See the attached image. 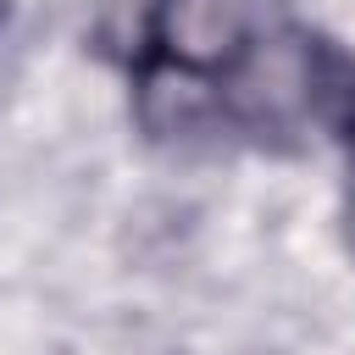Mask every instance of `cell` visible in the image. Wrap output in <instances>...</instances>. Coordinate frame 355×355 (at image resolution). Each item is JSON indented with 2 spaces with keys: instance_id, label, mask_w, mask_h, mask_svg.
Masks as SVG:
<instances>
[{
  "instance_id": "7a4b0ae2",
  "label": "cell",
  "mask_w": 355,
  "mask_h": 355,
  "mask_svg": "<svg viewBox=\"0 0 355 355\" xmlns=\"http://www.w3.org/2000/svg\"><path fill=\"white\" fill-rule=\"evenodd\" d=\"M322 89L333 94V116L349 139V183H344V222H349V244H355V72L338 67L333 78H322Z\"/></svg>"
},
{
  "instance_id": "6da1fadb",
  "label": "cell",
  "mask_w": 355,
  "mask_h": 355,
  "mask_svg": "<svg viewBox=\"0 0 355 355\" xmlns=\"http://www.w3.org/2000/svg\"><path fill=\"white\" fill-rule=\"evenodd\" d=\"M150 44L183 78H216L250 50L244 0H150Z\"/></svg>"
}]
</instances>
